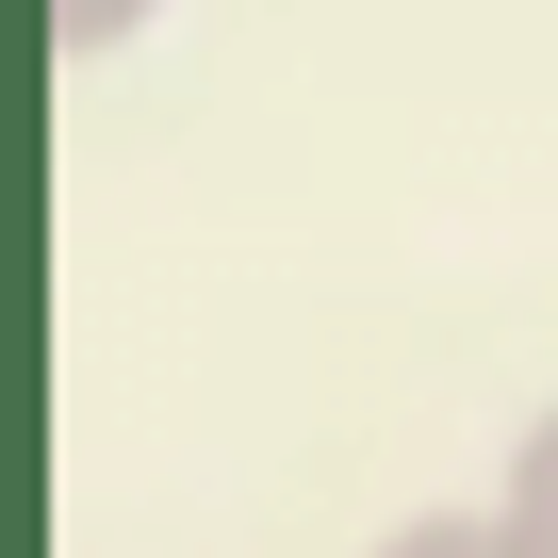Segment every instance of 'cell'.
<instances>
[{"instance_id": "7a4b0ae2", "label": "cell", "mask_w": 558, "mask_h": 558, "mask_svg": "<svg viewBox=\"0 0 558 558\" xmlns=\"http://www.w3.org/2000/svg\"><path fill=\"white\" fill-rule=\"evenodd\" d=\"M378 558H525V542H509V509H411Z\"/></svg>"}, {"instance_id": "6da1fadb", "label": "cell", "mask_w": 558, "mask_h": 558, "mask_svg": "<svg viewBox=\"0 0 558 558\" xmlns=\"http://www.w3.org/2000/svg\"><path fill=\"white\" fill-rule=\"evenodd\" d=\"M493 509H509V542H525V558H558V411H525V444H509Z\"/></svg>"}, {"instance_id": "3957f363", "label": "cell", "mask_w": 558, "mask_h": 558, "mask_svg": "<svg viewBox=\"0 0 558 558\" xmlns=\"http://www.w3.org/2000/svg\"><path fill=\"white\" fill-rule=\"evenodd\" d=\"M148 17H165V0H50V50H66V66H99V50H132Z\"/></svg>"}]
</instances>
